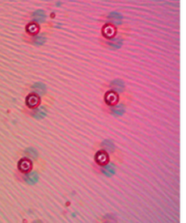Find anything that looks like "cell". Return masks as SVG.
<instances>
[{
    "label": "cell",
    "mask_w": 186,
    "mask_h": 223,
    "mask_svg": "<svg viewBox=\"0 0 186 223\" xmlns=\"http://www.w3.org/2000/svg\"><path fill=\"white\" fill-rule=\"evenodd\" d=\"M18 166L19 170L21 172L24 173H27L31 169V161L29 159H21V160L19 161Z\"/></svg>",
    "instance_id": "6da1fadb"
},
{
    "label": "cell",
    "mask_w": 186,
    "mask_h": 223,
    "mask_svg": "<svg viewBox=\"0 0 186 223\" xmlns=\"http://www.w3.org/2000/svg\"><path fill=\"white\" fill-rule=\"evenodd\" d=\"M26 101L29 108H35L39 104L40 98L36 94H30L27 96Z\"/></svg>",
    "instance_id": "7a4b0ae2"
},
{
    "label": "cell",
    "mask_w": 186,
    "mask_h": 223,
    "mask_svg": "<svg viewBox=\"0 0 186 223\" xmlns=\"http://www.w3.org/2000/svg\"><path fill=\"white\" fill-rule=\"evenodd\" d=\"M47 114V110L44 106H40L35 109L32 113L33 117L36 119H40L44 118Z\"/></svg>",
    "instance_id": "3957f363"
},
{
    "label": "cell",
    "mask_w": 186,
    "mask_h": 223,
    "mask_svg": "<svg viewBox=\"0 0 186 223\" xmlns=\"http://www.w3.org/2000/svg\"><path fill=\"white\" fill-rule=\"evenodd\" d=\"M24 179L27 183L30 185H33L38 181L39 177L37 172H32L26 175Z\"/></svg>",
    "instance_id": "277c9868"
},
{
    "label": "cell",
    "mask_w": 186,
    "mask_h": 223,
    "mask_svg": "<svg viewBox=\"0 0 186 223\" xmlns=\"http://www.w3.org/2000/svg\"><path fill=\"white\" fill-rule=\"evenodd\" d=\"M32 18L34 21L41 23L45 20L46 16L44 11L42 9H38L33 13Z\"/></svg>",
    "instance_id": "5b68a950"
},
{
    "label": "cell",
    "mask_w": 186,
    "mask_h": 223,
    "mask_svg": "<svg viewBox=\"0 0 186 223\" xmlns=\"http://www.w3.org/2000/svg\"><path fill=\"white\" fill-rule=\"evenodd\" d=\"M32 88L35 92L40 94H44L45 92L46 91L45 85L44 83H40V82L34 83V85L32 86Z\"/></svg>",
    "instance_id": "8992f818"
},
{
    "label": "cell",
    "mask_w": 186,
    "mask_h": 223,
    "mask_svg": "<svg viewBox=\"0 0 186 223\" xmlns=\"http://www.w3.org/2000/svg\"><path fill=\"white\" fill-rule=\"evenodd\" d=\"M107 156L106 153L104 152H98L97 154L96 161L97 163L100 164V165H105V164L107 162Z\"/></svg>",
    "instance_id": "52a82bcc"
},
{
    "label": "cell",
    "mask_w": 186,
    "mask_h": 223,
    "mask_svg": "<svg viewBox=\"0 0 186 223\" xmlns=\"http://www.w3.org/2000/svg\"><path fill=\"white\" fill-rule=\"evenodd\" d=\"M38 30V27L36 24L31 23L27 27V31L29 34H34L37 33Z\"/></svg>",
    "instance_id": "ba28073f"
},
{
    "label": "cell",
    "mask_w": 186,
    "mask_h": 223,
    "mask_svg": "<svg viewBox=\"0 0 186 223\" xmlns=\"http://www.w3.org/2000/svg\"><path fill=\"white\" fill-rule=\"evenodd\" d=\"M26 153L30 157H31V158H36L37 157V155H38V153H37V150H36L34 148H29L26 151Z\"/></svg>",
    "instance_id": "9c48e42d"
},
{
    "label": "cell",
    "mask_w": 186,
    "mask_h": 223,
    "mask_svg": "<svg viewBox=\"0 0 186 223\" xmlns=\"http://www.w3.org/2000/svg\"><path fill=\"white\" fill-rule=\"evenodd\" d=\"M45 42V38L43 37H38L35 41V44L37 45H41L42 44H44Z\"/></svg>",
    "instance_id": "30bf717a"
},
{
    "label": "cell",
    "mask_w": 186,
    "mask_h": 223,
    "mask_svg": "<svg viewBox=\"0 0 186 223\" xmlns=\"http://www.w3.org/2000/svg\"><path fill=\"white\" fill-rule=\"evenodd\" d=\"M109 17L111 18H114L115 19H122V16H121V14H120L119 13H116V12H113V13H111Z\"/></svg>",
    "instance_id": "8fae6325"
},
{
    "label": "cell",
    "mask_w": 186,
    "mask_h": 223,
    "mask_svg": "<svg viewBox=\"0 0 186 223\" xmlns=\"http://www.w3.org/2000/svg\"><path fill=\"white\" fill-rule=\"evenodd\" d=\"M60 2H57V3H56V5H58V6H60Z\"/></svg>",
    "instance_id": "7c38bea8"
}]
</instances>
